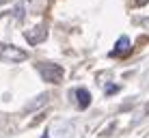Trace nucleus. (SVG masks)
I'll use <instances>...</instances> for the list:
<instances>
[{
    "label": "nucleus",
    "instance_id": "obj_1",
    "mask_svg": "<svg viewBox=\"0 0 149 138\" xmlns=\"http://www.w3.org/2000/svg\"><path fill=\"white\" fill-rule=\"evenodd\" d=\"M37 71L41 74V78L50 84H61L65 78V69L56 63H39L37 65Z\"/></svg>",
    "mask_w": 149,
    "mask_h": 138
},
{
    "label": "nucleus",
    "instance_id": "obj_2",
    "mask_svg": "<svg viewBox=\"0 0 149 138\" xmlns=\"http://www.w3.org/2000/svg\"><path fill=\"white\" fill-rule=\"evenodd\" d=\"M26 58H28V52H24L22 48L9 45V43H0V60L15 65V63H24Z\"/></svg>",
    "mask_w": 149,
    "mask_h": 138
},
{
    "label": "nucleus",
    "instance_id": "obj_3",
    "mask_svg": "<svg viewBox=\"0 0 149 138\" xmlns=\"http://www.w3.org/2000/svg\"><path fill=\"white\" fill-rule=\"evenodd\" d=\"M45 37H48V28H45V24H37L35 28H30L24 33V39L30 43V45H37L41 41H45Z\"/></svg>",
    "mask_w": 149,
    "mask_h": 138
},
{
    "label": "nucleus",
    "instance_id": "obj_4",
    "mask_svg": "<svg viewBox=\"0 0 149 138\" xmlns=\"http://www.w3.org/2000/svg\"><path fill=\"white\" fill-rule=\"evenodd\" d=\"M130 52H132V43H130V39L123 35V37L117 39L115 48L110 50V56H117V58H119V56H127Z\"/></svg>",
    "mask_w": 149,
    "mask_h": 138
},
{
    "label": "nucleus",
    "instance_id": "obj_5",
    "mask_svg": "<svg viewBox=\"0 0 149 138\" xmlns=\"http://www.w3.org/2000/svg\"><path fill=\"white\" fill-rule=\"evenodd\" d=\"M76 104H78L80 110H86L91 106V93L86 89H78L76 91Z\"/></svg>",
    "mask_w": 149,
    "mask_h": 138
},
{
    "label": "nucleus",
    "instance_id": "obj_6",
    "mask_svg": "<svg viewBox=\"0 0 149 138\" xmlns=\"http://www.w3.org/2000/svg\"><path fill=\"white\" fill-rule=\"evenodd\" d=\"M48 99H50L48 95H39V97H37V101L28 106V110H35V108H37V106H41V104H43V101H48Z\"/></svg>",
    "mask_w": 149,
    "mask_h": 138
},
{
    "label": "nucleus",
    "instance_id": "obj_7",
    "mask_svg": "<svg viewBox=\"0 0 149 138\" xmlns=\"http://www.w3.org/2000/svg\"><path fill=\"white\" fill-rule=\"evenodd\" d=\"M119 91V86L117 84H110V86H106V95H112V93H117Z\"/></svg>",
    "mask_w": 149,
    "mask_h": 138
},
{
    "label": "nucleus",
    "instance_id": "obj_8",
    "mask_svg": "<svg viewBox=\"0 0 149 138\" xmlns=\"http://www.w3.org/2000/svg\"><path fill=\"white\" fill-rule=\"evenodd\" d=\"M134 2L138 4V7H143V4H147V2H149V0H134Z\"/></svg>",
    "mask_w": 149,
    "mask_h": 138
},
{
    "label": "nucleus",
    "instance_id": "obj_9",
    "mask_svg": "<svg viewBox=\"0 0 149 138\" xmlns=\"http://www.w3.org/2000/svg\"><path fill=\"white\" fill-rule=\"evenodd\" d=\"M145 112H147V114H149V104H147V106H145Z\"/></svg>",
    "mask_w": 149,
    "mask_h": 138
},
{
    "label": "nucleus",
    "instance_id": "obj_10",
    "mask_svg": "<svg viewBox=\"0 0 149 138\" xmlns=\"http://www.w3.org/2000/svg\"><path fill=\"white\" fill-rule=\"evenodd\" d=\"M0 2H4V0H0Z\"/></svg>",
    "mask_w": 149,
    "mask_h": 138
}]
</instances>
